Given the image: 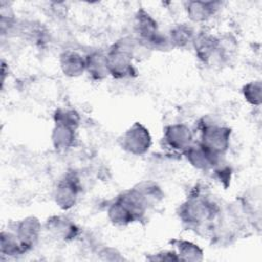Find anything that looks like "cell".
Returning a JSON list of instances; mask_svg holds the SVG:
<instances>
[{
	"label": "cell",
	"instance_id": "7a4b0ae2",
	"mask_svg": "<svg viewBox=\"0 0 262 262\" xmlns=\"http://www.w3.org/2000/svg\"><path fill=\"white\" fill-rule=\"evenodd\" d=\"M230 130L220 125L206 123L202 127V139L201 143L209 151L217 157H220L229 145Z\"/></svg>",
	"mask_w": 262,
	"mask_h": 262
},
{
	"label": "cell",
	"instance_id": "9c48e42d",
	"mask_svg": "<svg viewBox=\"0 0 262 262\" xmlns=\"http://www.w3.org/2000/svg\"><path fill=\"white\" fill-rule=\"evenodd\" d=\"M60 67L64 75L76 77L86 70V62L80 54L73 51H67L60 55Z\"/></svg>",
	"mask_w": 262,
	"mask_h": 262
},
{
	"label": "cell",
	"instance_id": "8992f818",
	"mask_svg": "<svg viewBox=\"0 0 262 262\" xmlns=\"http://www.w3.org/2000/svg\"><path fill=\"white\" fill-rule=\"evenodd\" d=\"M79 192L78 180L74 177H67L57 185L55 200L62 209H69L75 205Z\"/></svg>",
	"mask_w": 262,
	"mask_h": 262
},
{
	"label": "cell",
	"instance_id": "9a60e30c",
	"mask_svg": "<svg viewBox=\"0 0 262 262\" xmlns=\"http://www.w3.org/2000/svg\"><path fill=\"white\" fill-rule=\"evenodd\" d=\"M244 95L252 104H260L261 84L260 82H251L244 87Z\"/></svg>",
	"mask_w": 262,
	"mask_h": 262
},
{
	"label": "cell",
	"instance_id": "52a82bcc",
	"mask_svg": "<svg viewBox=\"0 0 262 262\" xmlns=\"http://www.w3.org/2000/svg\"><path fill=\"white\" fill-rule=\"evenodd\" d=\"M40 230V223L34 217H29L17 223L15 234L18 237L25 251L31 248L37 239Z\"/></svg>",
	"mask_w": 262,
	"mask_h": 262
},
{
	"label": "cell",
	"instance_id": "3957f363",
	"mask_svg": "<svg viewBox=\"0 0 262 262\" xmlns=\"http://www.w3.org/2000/svg\"><path fill=\"white\" fill-rule=\"evenodd\" d=\"M131 58V49L128 50L126 45H121L120 43L114 45V48L106 55L108 74L116 78H125L134 74Z\"/></svg>",
	"mask_w": 262,
	"mask_h": 262
},
{
	"label": "cell",
	"instance_id": "5bb4252c",
	"mask_svg": "<svg viewBox=\"0 0 262 262\" xmlns=\"http://www.w3.org/2000/svg\"><path fill=\"white\" fill-rule=\"evenodd\" d=\"M54 119L55 124L66 125L74 129H76L79 124V116L75 111L72 110H57L54 115Z\"/></svg>",
	"mask_w": 262,
	"mask_h": 262
},
{
	"label": "cell",
	"instance_id": "7c38bea8",
	"mask_svg": "<svg viewBox=\"0 0 262 262\" xmlns=\"http://www.w3.org/2000/svg\"><path fill=\"white\" fill-rule=\"evenodd\" d=\"M169 40L171 45L184 46L188 42H193V31L184 24L178 25L171 30Z\"/></svg>",
	"mask_w": 262,
	"mask_h": 262
},
{
	"label": "cell",
	"instance_id": "30bf717a",
	"mask_svg": "<svg viewBox=\"0 0 262 262\" xmlns=\"http://www.w3.org/2000/svg\"><path fill=\"white\" fill-rule=\"evenodd\" d=\"M86 70L94 79H102L108 74L106 55L95 52L85 58Z\"/></svg>",
	"mask_w": 262,
	"mask_h": 262
},
{
	"label": "cell",
	"instance_id": "ba28073f",
	"mask_svg": "<svg viewBox=\"0 0 262 262\" xmlns=\"http://www.w3.org/2000/svg\"><path fill=\"white\" fill-rule=\"evenodd\" d=\"M219 2L213 1H189L186 2V11L190 19L204 21L215 14L219 8Z\"/></svg>",
	"mask_w": 262,
	"mask_h": 262
},
{
	"label": "cell",
	"instance_id": "277c9868",
	"mask_svg": "<svg viewBox=\"0 0 262 262\" xmlns=\"http://www.w3.org/2000/svg\"><path fill=\"white\" fill-rule=\"evenodd\" d=\"M151 144L149 132L139 123L131 126L122 137V147L133 155H142Z\"/></svg>",
	"mask_w": 262,
	"mask_h": 262
},
{
	"label": "cell",
	"instance_id": "8fae6325",
	"mask_svg": "<svg viewBox=\"0 0 262 262\" xmlns=\"http://www.w3.org/2000/svg\"><path fill=\"white\" fill-rule=\"evenodd\" d=\"M75 139V129L66 125L56 124L53 134L52 141L54 146L58 149H66L73 145Z\"/></svg>",
	"mask_w": 262,
	"mask_h": 262
},
{
	"label": "cell",
	"instance_id": "5b68a950",
	"mask_svg": "<svg viewBox=\"0 0 262 262\" xmlns=\"http://www.w3.org/2000/svg\"><path fill=\"white\" fill-rule=\"evenodd\" d=\"M165 140L171 148L184 152L192 144V132L183 124L170 125L165 129Z\"/></svg>",
	"mask_w": 262,
	"mask_h": 262
},
{
	"label": "cell",
	"instance_id": "6da1fadb",
	"mask_svg": "<svg viewBox=\"0 0 262 262\" xmlns=\"http://www.w3.org/2000/svg\"><path fill=\"white\" fill-rule=\"evenodd\" d=\"M218 214V208L214 202L201 195L190 196L180 208V217L189 225L199 226L204 222L213 221Z\"/></svg>",
	"mask_w": 262,
	"mask_h": 262
},
{
	"label": "cell",
	"instance_id": "4fadbf2b",
	"mask_svg": "<svg viewBox=\"0 0 262 262\" xmlns=\"http://www.w3.org/2000/svg\"><path fill=\"white\" fill-rule=\"evenodd\" d=\"M48 221V223L50 224L49 229L56 232L58 235H62L63 237H70L71 235L75 236L76 227L70 221L60 217H54L53 219H50Z\"/></svg>",
	"mask_w": 262,
	"mask_h": 262
}]
</instances>
